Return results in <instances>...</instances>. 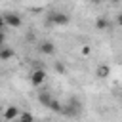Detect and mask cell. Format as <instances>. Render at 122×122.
<instances>
[{
    "label": "cell",
    "instance_id": "cell-1",
    "mask_svg": "<svg viewBox=\"0 0 122 122\" xmlns=\"http://www.w3.org/2000/svg\"><path fill=\"white\" fill-rule=\"evenodd\" d=\"M80 111H82V103L76 97H71L67 105H61V114H67V116H76L80 114Z\"/></svg>",
    "mask_w": 122,
    "mask_h": 122
},
{
    "label": "cell",
    "instance_id": "cell-2",
    "mask_svg": "<svg viewBox=\"0 0 122 122\" xmlns=\"http://www.w3.org/2000/svg\"><path fill=\"white\" fill-rule=\"evenodd\" d=\"M48 25H67L69 23V15L65 11H50L46 17Z\"/></svg>",
    "mask_w": 122,
    "mask_h": 122
},
{
    "label": "cell",
    "instance_id": "cell-3",
    "mask_svg": "<svg viewBox=\"0 0 122 122\" xmlns=\"http://www.w3.org/2000/svg\"><path fill=\"white\" fill-rule=\"evenodd\" d=\"M4 15V23H6V27H21V17H19V13H13V11H6V13H2Z\"/></svg>",
    "mask_w": 122,
    "mask_h": 122
},
{
    "label": "cell",
    "instance_id": "cell-4",
    "mask_svg": "<svg viewBox=\"0 0 122 122\" xmlns=\"http://www.w3.org/2000/svg\"><path fill=\"white\" fill-rule=\"evenodd\" d=\"M46 82V71L44 69H34L30 72V84L32 86H42Z\"/></svg>",
    "mask_w": 122,
    "mask_h": 122
},
{
    "label": "cell",
    "instance_id": "cell-5",
    "mask_svg": "<svg viewBox=\"0 0 122 122\" xmlns=\"http://www.w3.org/2000/svg\"><path fill=\"white\" fill-rule=\"evenodd\" d=\"M17 116H19V109H17L15 105L6 107V111H4V118H6V120H15Z\"/></svg>",
    "mask_w": 122,
    "mask_h": 122
},
{
    "label": "cell",
    "instance_id": "cell-6",
    "mask_svg": "<svg viewBox=\"0 0 122 122\" xmlns=\"http://www.w3.org/2000/svg\"><path fill=\"white\" fill-rule=\"evenodd\" d=\"M40 51H42V53H46V55H51V53L55 51V46H53V42H50V40H44V42L40 44Z\"/></svg>",
    "mask_w": 122,
    "mask_h": 122
},
{
    "label": "cell",
    "instance_id": "cell-7",
    "mask_svg": "<svg viewBox=\"0 0 122 122\" xmlns=\"http://www.w3.org/2000/svg\"><path fill=\"white\" fill-rule=\"evenodd\" d=\"M13 55H15V51H13L11 48H8V46H0V59H2V61L11 59Z\"/></svg>",
    "mask_w": 122,
    "mask_h": 122
},
{
    "label": "cell",
    "instance_id": "cell-8",
    "mask_svg": "<svg viewBox=\"0 0 122 122\" xmlns=\"http://www.w3.org/2000/svg\"><path fill=\"white\" fill-rule=\"evenodd\" d=\"M38 101H40L42 105L50 107V103H51V95H50L48 92H40V93H38Z\"/></svg>",
    "mask_w": 122,
    "mask_h": 122
},
{
    "label": "cell",
    "instance_id": "cell-9",
    "mask_svg": "<svg viewBox=\"0 0 122 122\" xmlns=\"http://www.w3.org/2000/svg\"><path fill=\"white\" fill-rule=\"evenodd\" d=\"M109 72H111V69H109L107 65H101V67L97 69V76H99V78H107Z\"/></svg>",
    "mask_w": 122,
    "mask_h": 122
},
{
    "label": "cell",
    "instance_id": "cell-10",
    "mask_svg": "<svg viewBox=\"0 0 122 122\" xmlns=\"http://www.w3.org/2000/svg\"><path fill=\"white\" fill-rule=\"evenodd\" d=\"M95 27H97L99 30L107 29V27H109V21H107V17H99V19H97V23H95Z\"/></svg>",
    "mask_w": 122,
    "mask_h": 122
},
{
    "label": "cell",
    "instance_id": "cell-11",
    "mask_svg": "<svg viewBox=\"0 0 122 122\" xmlns=\"http://www.w3.org/2000/svg\"><path fill=\"white\" fill-rule=\"evenodd\" d=\"M19 122H34V120H32V114L30 112H21L19 114Z\"/></svg>",
    "mask_w": 122,
    "mask_h": 122
},
{
    "label": "cell",
    "instance_id": "cell-12",
    "mask_svg": "<svg viewBox=\"0 0 122 122\" xmlns=\"http://www.w3.org/2000/svg\"><path fill=\"white\" fill-rule=\"evenodd\" d=\"M50 109H51V111H55V112H61V103H59V101H55V99H51Z\"/></svg>",
    "mask_w": 122,
    "mask_h": 122
},
{
    "label": "cell",
    "instance_id": "cell-13",
    "mask_svg": "<svg viewBox=\"0 0 122 122\" xmlns=\"http://www.w3.org/2000/svg\"><path fill=\"white\" fill-rule=\"evenodd\" d=\"M4 42H6V32L0 30V46H4Z\"/></svg>",
    "mask_w": 122,
    "mask_h": 122
},
{
    "label": "cell",
    "instance_id": "cell-14",
    "mask_svg": "<svg viewBox=\"0 0 122 122\" xmlns=\"http://www.w3.org/2000/svg\"><path fill=\"white\" fill-rule=\"evenodd\" d=\"M6 29V23H4V15L0 13V30H4Z\"/></svg>",
    "mask_w": 122,
    "mask_h": 122
},
{
    "label": "cell",
    "instance_id": "cell-15",
    "mask_svg": "<svg viewBox=\"0 0 122 122\" xmlns=\"http://www.w3.org/2000/svg\"><path fill=\"white\" fill-rule=\"evenodd\" d=\"M92 2H93V4H99V2H101V0H92Z\"/></svg>",
    "mask_w": 122,
    "mask_h": 122
},
{
    "label": "cell",
    "instance_id": "cell-16",
    "mask_svg": "<svg viewBox=\"0 0 122 122\" xmlns=\"http://www.w3.org/2000/svg\"><path fill=\"white\" fill-rule=\"evenodd\" d=\"M111 2H112V4H118V2H120V0H111Z\"/></svg>",
    "mask_w": 122,
    "mask_h": 122
}]
</instances>
